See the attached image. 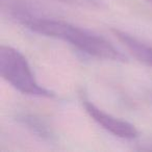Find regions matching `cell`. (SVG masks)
<instances>
[{
    "mask_svg": "<svg viewBox=\"0 0 152 152\" xmlns=\"http://www.w3.org/2000/svg\"><path fill=\"white\" fill-rule=\"evenodd\" d=\"M20 23L37 34L70 43L77 49L92 56L106 61H126V56L107 40L67 22L38 18L30 15Z\"/></svg>",
    "mask_w": 152,
    "mask_h": 152,
    "instance_id": "1",
    "label": "cell"
},
{
    "mask_svg": "<svg viewBox=\"0 0 152 152\" xmlns=\"http://www.w3.org/2000/svg\"><path fill=\"white\" fill-rule=\"evenodd\" d=\"M21 120L26 126H28V128H30L34 132H36L37 134H39L40 137H50V135H49L50 133H49L47 127H45L44 125H43L38 119L34 118V117L24 116Z\"/></svg>",
    "mask_w": 152,
    "mask_h": 152,
    "instance_id": "5",
    "label": "cell"
},
{
    "mask_svg": "<svg viewBox=\"0 0 152 152\" xmlns=\"http://www.w3.org/2000/svg\"><path fill=\"white\" fill-rule=\"evenodd\" d=\"M83 104L87 113L95 122H97L100 126H102L105 130L113 133L116 137H121V139L132 140L135 139L139 134L134 125L127 121L116 118V117L105 113L104 110H100L93 102L90 101L86 96H83Z\"/></svg>",
    "mask_w": 152,
    "mask_h": 152,
    "instance_id": "3",
    "label": "cell"
},
{
    "mask_svg": "<svg viewBox=\"0 0 152 152\" xmlns=\"http://www.w3.org/2000/svg\"><path fill=\"white\" fill-rule=\"evenodd\" d=\"M66 3H78V4H83V3H97L99 0H59Z\"/></svg>",
    "mask_w": 152,
    "mask_h": 152,
    "instance_id": "6",
    "label": "cell"
},
{
    "mask_svg": "<svg viewBox=\"0 0 152 152\" xmlns=\"http://www.w3.org/2000/svg\"><path fill=\"white\" fill-rule=\"evenodd\" d=\"M148 1H149V2H151V3H152V0H148Z\"/></svg>",
    "mask_w": 152,
    "mask_h": 152,
    "instance_id": "7",
    "label": "cell"
},
{
    "mask_svg": "<svg viewBox=\"0 0 152 152\" xmlns=\"http://www.w3.org/2000/svg\"><path fill=\"white\" fill-rule=\"evenodd\" d=\"M0 73L4 80L22 94L38 97H53L54 94L36 80L26 57L11 46L0 47Z\"/></svg>",
    "mask_w": 152,
    "mask_h": 152,
    "instance_id": "2",
    "label": "cell"
},
{
    "mask_svg": "<svg viewBox=\"0 0 152 152\" xmlns=\"http://www.w3.org/2000/svg\"><path fill=\"white\" fill-rule=\"evenodd\" d=\"M113 32L140 61L152 67V46L141 42L137 38L123 30L113 29Z\"/></svg>",
    "mask_w": 152,
    "mask_h": 152,
    "instance_id": "4",
    "label": "cell"
}]
</instances>
